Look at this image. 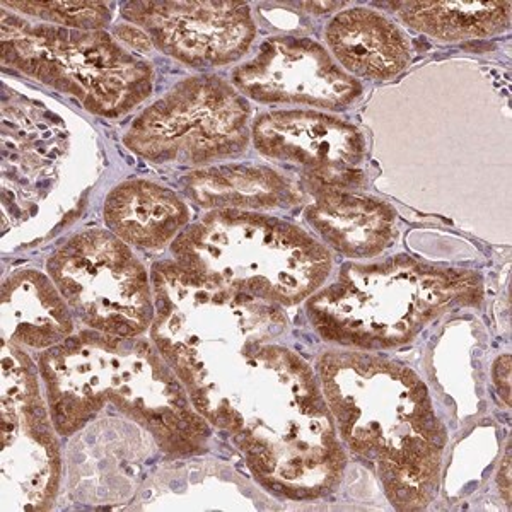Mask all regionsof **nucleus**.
I'll return each instance as SVG.
<instances>
[{"label": "nucleus", "instance_id": "f257e3e1", "mask_svg": "<svg viewBox=\"0 0 512 512\" xmlns=\"http://www.w3.org/2000/svg\"><path fill=\"white\" fill-rule=\"evenodd\" d=\"M152 292L154 344L260 482L292 499L332 489L344 453L311 367L277 342L287 328L279 309L176 262L154 265Z\"/></svg>", "mask_w": 512, "mask_h": 512}, {"label": "nucleus", "instance_id": "f03ea898", "mask_svg": "<svg viewBox=\"0 0 512 512\" xmlns=\"http://www.w3.org/2000/svg\"><path fill=\"white\" fill-rule=\"evenodd\" d=\"M318 374L345 443L376 463L391 501L424 507L436 494L444 429L419 376L362 352L323 354Z\"/></svg>", "mask_w": 512, "mask_h": 512}, {"label": "nucleus", "instance_id": "7ed1b4c3", "mask_svg": "<svg viewBox=\"0 0 512 512\" xmlns=\"http://www.w3.org/2000/svg\"><path fill=\"white\" fill-rule=\"evenodd\" d=\"M53 420L76 431L106 402H113L159 437L164 448H200L209 429L188 403L187 390L159 350L139 338L81 333L40 357Z\"/></svg>", "mask_w": 512, "mask_h": 512}, {"label": "nucleus", "instance_id": "20e7f679", "mask_svg": "<svg viewBox=\"0 0 512 512\" xmlns=\"http://www.w3.org/2000/svg\"><path fill=\"white\" fill-rule=\"evenodd\" d=\"M482 296V280L473 272L396 256L373 265H345L335 284L311 296L308 315L326 340L390 349L410 342L446 311L477 306Z\"/></svg>", "mask_w": 512, "mask_h": 512}, {"label": "nucleus", "instance_id": "39448f33", "mask_svg": "<svg viewBox=\"0 0 512 512\" xmlns=\"http://www.w3.org/2000/svg\"><path fill=\"white\" fill-rule=\"evenodd\" d=\"M175 262L198 279L267 303L292 304L320 291L333 262L303 229L246 210H214L183 229Z\"/></svg>", "mask_w": 512, "mask_h": 512}, {"label": "nucleus", "instance_id": "423d86ee", "mask_svg": "<svg viewBox=\"0 0 512 512\" xmlns=\"http://www.w3.org/2000/svg\"><path fill=\"white\" fill-rule=\"evenodd\" d=\"M2 62L76 98L101 117H120L152 93L154 70L105 31L36 24L2 9Z\"/></svg>", "mask_w": 512, "mask_h": 512}, {"label": "nucleus", "instance_id": "0eeeda50", "mask_svg": "<svg viewBox=\"0 0 512 512\" xmlns=\"http://www.w3.org/2000/svg\"><path fill=\"white\" fill-rule=\"evenodd\" d=\"M250 117L248 101L233 84L190 77L140 113L125 144L152 163L204 166L246 151Z\"/></svg>", "mask_w": 512, "mask_h": 512}, {"label": "nucleus", "instance_id": "6e6552de", "mask_svg": "<svg viewBox=\"0 0 512 512\" xmlns=\"http://www.w3.org/2000/svg\"><path fill=\"white\" fill-rule=\"evenodd\" d=\"M47 268L65 303L96 332L134 338L151 328L156 304L147 270L115 234H77Z\"/></svg>", "mask_w": 512, "mask_h": 512}, {"label": "nucleus", "instance_id": "1a4fd4ad", "mask_svg": "<svg viewBox=\"0 0 512 512\" xmlns=\"http://www.w3.org/2000/svg\"><path fill=\"white\" fill-rule=\"evenodd\" d=\"M231 84L258 103L323 110H344L362 93L361 82L345 72L330 52L299 36L263 41L253 59L233 70Z\"/></svg>", "mask_w": 512, "mask_h": 512}, {"label": "nucleus", "instance_id": "9d476101", "mask_svg": "<svg viewBox=\"0 0 512 512\" xmlns=\"http://www.w3.org/2000/svg\"><path fill=\"white\" fill-rule=\"evenodd\" d=\"M122 16L154 47L195 69L233 64L256 38L245 2H128Z\"/></svg>", "mask_w": 512, "mask_h": 512}, {"label": "nucleus", "instance_id": "9b49d317", "mask_svg": "<svg viewBox=\"0 0 512 512\" xmlns=\"http://www.w3.org/2000/svg\"><path fill=\"white\" fill-rule=\"evenodd\" d=\"M263 156L304 169L311 187L347 190L362 180L366 140L352 123L318 111H272L251 128Z\"/></svg>", "mask_w": 512, "mask_h": 512}, {"label": "nucleus", "instance_id": "f8f14e48", "mask_svg": "<svg viewBox=\"0 0 512 512\" xmlns=\"http://www.w3.org/2000/svg\"><path fill=\"white\" fill-rule=\"evenodd\" d=\"M60 118L28 99H12L2 108L4 151V221L11 217L18 226L31 212V205L47 202L59 187L69 147ZM40 214V205H38Z\"/></svg>", "mask_w": 512, "mask_h": 512}, {"label": "nucleus", "instance_id": "ddd939ff", "mask_svg": "<svg viewBox=\"0 0 512 512\" xmlns=\"http://www.w3.org/2000/svg\"><path fill=\"white\" fill-rule=\"evenodd\" d=\"M325 40L333 59L350 76L386 81L400 76L412 60L407 33L367 7L337 14L326 26Z\"/></svg>", "mask_w": 512, "mask_h": 512}, {"label": "nucleus", "instance_id": "4468645a", "mask_svg": "<svg viewBox=\"0 0 512 512\" xmlns=\"http://www.w3.org/2000/svg\"><path fill=\"white\" fill-rule=\"evenodd\" d=\"M306 221L326 245L350 258L379 255L396 236L391 205L347 190L320 192L306 210Z\"/></svg>", "mask_w": 512, "mask_h": 512}, {"label": "nucleus", "instance_id": "2eb2a0df", "mask_svg": "<svg viewBox=\"0 0 512 512\" xmlns=\"http://www.w3.org/2000/svg\"><path fill=\"white\" fill-rule=\"evenodd\" d=\"M190 209L175 192L152 181L118 185L106 198L105 222L123 243L161 250L183 233Z\"/></svg>", "mask_w": 512, "mask_h": 512}, {"label": "nucleus", "instance_id": "dca6fc26", "mask_svg": "<svg viewBox=\"0 0 512 512\" xmlns=\"http://www.w3.org/2000/svg\"><path fill=\"white\" fill-rule=\"evenodd\" d=\"M4 337L33 349L62 344L72 333V320L57 286L36 270L12 274L2 291Z\"/></svg>", "mask_w": 512, "mask_h": 512}, {"label": "nucleus", "instance_id": "f3484780", "mask_svg": "<svg viewBox=\"0 0 512 512\" xmlns=\"http://www.w3.org/2000/svg\"><path fill=\"white\" fill-rule=\"evenodd\" d=\"M185 192L205 209L265 210L296 204L299 193L274 169L231 164L200 169L185 178Z\"/></svg>", "mask_w": 512, "mask_h": 512}, {"label": "nucleus", "instance_id": "a211bd4d", "mask_svg": "<svg viewBox=\"0 0 512 512\" xmlns=\"http://www.w3.org/2000/svg\"><path fill=\"white\" fill-rule=\"evenodd\" d=\"M408 28L439 41L480 40L509 30L511 2H395Z\"/></svg>", "mask_w": 512, "mask_h": 512}, {"label": "nucleus", "instance_id": "6ab92c4d", "mask_svg": "<svg viewBox=\"0 0 512 512\" xmlns=\"http://www.w3.org/2000/svg\"><path fill=\"white\" fill-rule=\"evenodd\" d=\"M2 6L24 12L53 26L70 30L98 31L110 23V4L105 2H9Z\"/></svg>", "mask_w": 512, "mask_h": 512}, {"label": "nucleus", "instance_id": "aec40b11", "mask_svg": "<svg viewBox=\"0 0 512 512\" xmlns=\"http://www.w3.org/2000/svg\"><path fill=\"white\" fill-rule=\"evenodd\" d=\"M494 378L501 395L506 396L507 405H511V355H502L497 359L494 367Z\"/></svg>", "mask_w": 512, "mask_h": 512}, {"label": "nucleus", "instance_id": "412c9836", "mask_svg": "<svg viewBox=\"0 0 512 512\" xmlns=\"http://www.w3.org/2000/svg\"><path fill=\"white\" fill-rule=\"evenodd\" d=\"M117 35L118 40L125 41L130 47L139 50V52L146 53L151 50V40H149L146 33L140 31L139 28H134V26H120V28H117Z\"/></svg>", "mask_w": 512, "mask_h": 512}]
</instances>
